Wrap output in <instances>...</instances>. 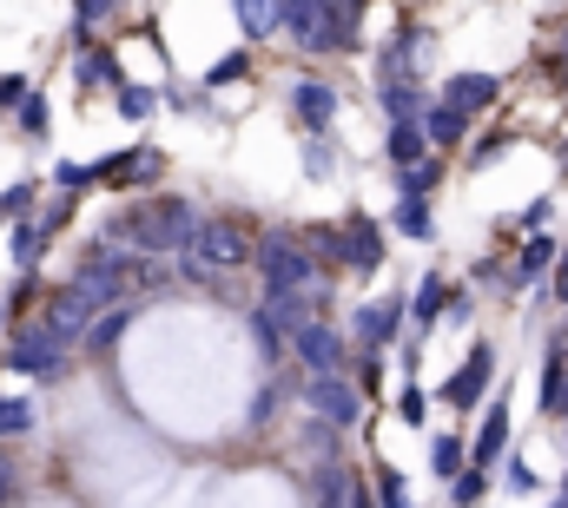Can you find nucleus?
<instances>
[{"mask_svg":"<svg viewBox=\"0 0 568 508\" xmlns=\"http://www.w3.org/2000/svg\"><path fill=\"white\" fill-rule=\"evenodd\" d=\"M199 232H205V212H199L192 199H133V205L106 225V238H120L126 252H140V257L192 252Z\"/></svg>","mask_w":568,"mask_h":508,"instance_id":"1","label":"nucleus"},{"mask_svg":"<svg viewBox=\"0 0 568 508\" xmlns=\"http://www.w3.org/2000/svg\"><path fill=\"white\" fill-rule=\"evenodd\" d=\"M258 284H265V297H278V291H311V297H324V264L304 252V238L297 232H265L258 238Z\"/></svg>","mask_w":568,"mask_h":508,"instance_id":"2","label":"nucleus"},{"mask_svg":"<svg viewBox=\"0 0 568 508\" xmlns=\"http://www.w3.org/2000/svg\"><path fill=\"white\" fill-rule=\"evenodd\" d=\"M489 383H496V344H483V337H476V344H469V357L443 377L436 396H443L449 409H463V416H469V409H483V403H489Z\"/></svg>","mask_w":568,"mask_h":508,"instance_id":"3","label":"nucleus"},{"mask_svg":"<svg viewBox=\"0 0 568 508\" xmlns=\"http://www.w3.org/2000/svg\"><path fill=\"white\" fill-rule=\"evenodd\" d=\"M404 317H410V297H377V304H357V317H351V344L364 350V357H384L390 344H397V331H404Z\"/></svg>","mask_w":568,"mask_h":508,"instance_id":"4","label":"nucleus"},{"mask_svg":"<svg viewBox=\"0 0 568 508\" xmlns=\"http://www.w3.org/2000/svg\"><path fill=\"white\" fill-rule=\"evenodd\" d=\"M304 409H311V416H324L331 429H357V423H364V389L344 377V370H331V377L304 383Z\"/></svg>","mask_w":568,"mask_h":508,"instance_id":"5","label":"nucleus"},{"mask_svg":"<svg viewBox=\"0 0 568 508\" xmlns=\"http://www.w3.org/2000/svg\"><path fill=\"white\" fill-rule=\"evenodd\" d=\"M185 257H199L205 271H239V264H252L258 257V245L239 232V225H225V219H205V232L192 238V252Z\"/></svg>","mask_w":568,"mask_h":508,"instance_id":"6","label":"nucleus"},{"mask_svg":"<svg viewBox=\"0 0 568 508\" xmlns=\"http://www.w3.org/2000/svg\"><path fill=\"white\" fill-rule=\"evenodd\" d=\"M337 252H344L351 271H364V277H371V271L390 257V238H384V225H377L371 212H351V219L337 225Z\"/></svg>","mask_w":568,"mask_h":508,"instance_id":"7","label":"nucleus"},{"mask_svg":"<svg viewBox=\"0 0 568 508\" xmlns=\"http://www.w3.org/2000/svg\"><path fill=\"white\" fill-rule=\"evenodd\" d=\"M331 7L337 0H284V27L304 53H337V33H331Z\"/></svg>","mask_w":568,"mask_h":508,"instance_id":"8","label":"nucleus"},{"mask_svg":"<svg viewBox=\"0 0 568 508\" xmlns=\"http://www.w3.org/2000/svg\"><path fill=\"white\" fill-rule=\"evenodd\" d=\"M509 463V396H496V403H483V423H476V436H469V469H503Z\"/></svg>","mask_w":568,"mask_h":508,"instance_id":"9","label":"nucleus"},{"mask_svg":"<svg viewBox=\"0 0 568 508\" xmlns=\"http://www.w3.org/2000/svg\"><path fill=\"white\" fill-rule=\"evenodd\" d=\"M536 409L549 423H568V324L542 344V383H536Z\"/></svg>","mask_w":568,"mask_h":508,"instance_id":"10","label":"nucleus"},{"mask_svg":"<svg viewBox=\"0 0 568 508\" xmlns=\"http://www.w3.org/2000/svg\"><path fill=\"white\" fill-rule=\"evenodd\" d=\"M556 257H562V238H556V232H529V238H523V252L509 257L503 284H509V291H536V284H549Z\"/></svg>","mask_w":568,"mask_h":508,"instance_id":"11","label":"nucleus"},{"mask_svg":"<svg viewBox=\"0 0 568 508\" xmlns=\"http://www.w3.org/2000/svg\"><path fill=\"white\" fill-rule=\"evenodd\" d=\"M436 100H443V106H456V113H469V120H476V113H489V106H496V100H503V73H476V67H469V73H449V80H443V93H436Z\"/></svg>","mask_w":568,"mask_h":508,"instance_id":"12","label":"nucleus"},{"mask_svg":"<svg viewBox=\"0 0 568 508\" xmlns=\"http://www.w3.org/2000/svg\"><path fill=\"white\" fill-rule=\"evenodd\" d=\"M291 350H297V364H304L311 377H331V370H344V357H351V344H344L331 324H304V331L291 337Z\"/></svg>","mask_w":568,"mask_h":508,"instance_id":"13","label":"nucleus"},{"mask_svg":"<svg viewBox=\"0 0 568 508\" xmlns=\"http://www.w3.org/2000/svg\"><path fill=\"white\" fill-rule=\"evenodd\" d=\"M7 364H13L20 377H60V370H67V350H60V344H53V337L33 324V331H20V337H13Z\"/></svg>","mask_w":568,"mask_h":508,"instance_id":"14","label":"nucleus"},{"mask_svg":"<svg viewBox=\"0 0 568 508\" xmlns=\"http://www.w3.org/2000/svg\"><path fill=\"white\" fill-rule=\"evenodd\" d=\"M291 113L304 120L311 139H324L331 120H337V87H331V80H297V87H291Z\"/></svg>","mask_w":568,"mask_h":508,"instance_id":"15","label":"nucleus"},{"mask_svg":"<svg viewBox=\"0 0 568 508\" xmlns=\"http://www.w3.org/2000/svg\"><path fill=\"white\" fill-rule=\"evenodd\" d=\"M165 172V159L152 152V145H133V152H120V159H100L93 165V185H152Z\"/></svg>","mask_w":568,"mask_h":508,"instance_id":"16","label":"nucleus"},{"mask_svg":"<svg viewBox=\"0 0 568 508\" xmlns=\"http://www.w3.org/2000/svg\"><path fill=\"white\" fill-rule=\"evenodd\" d=\"M469 113H456V106H443V100H429L424 106V139L429 152H456V145H469Z\"/></svg>","mask_w":568,"mask_h":508,"instance_id":"17","label":"nucleus"},{"mask_svg":"<svg viewBox=\"0 0 568 508\" xmlns=\"http://www.w3.org/2000/svg\"><path fill=\"white\" fill-rule=\"evenodd\" d=\"M384 159H390L397 172H410V165H424V159H429L424 120H397V126L384 132Z\"/></svg>","mask_w":568,"mask_h":508,"instance_id":"18","label":"nucleus"},{"mask_svg":"<svg viewBox=\"0 0 568 508\" xmlns=\"http://www.w3.org/2000/svg\"><path fill=\"white\" fill-rule=\"evenodd\" d=\"M73 73H80V87H87V93H120V87H126V73H120L113 47H87Z\"/></svg>","mask_w":568,"mask_h":508,"instance_id":"19","label":"nucleus"},{"mask_svg":"<svg viewBox=\"0 0 568 508\" xmlns=\"http://www.w3.org/2000/svg\"><path fill=\"white\" fill-rule=\"evenodd\" d=\"M351 489H357V476H351V469L317 463V476H311V508H351Z\"/></svg>","mask_w":568,"mask_h":508,"instance_id":"20","label":"nucleus"},{"mask_svg":"<svg viewBox=\"0 0 568 508\" xmlns=\"http://www.w3.org/2000/svg\"><path fill=\"white\" fill-rule=\"evenodd\" d=\"M377 100H384V113H390V126L397 120H424V87L417 80H377Z\"/></svg>","mask_w":568,"mask_h":508,"instance_id":"21","label":"nucleus"},{"mask_svg":"<svg viewBox=\"0 0 568 508\" xmlns=\"http://www.w3.org/2000/svg\"><path fill=\"white\" fill-rule=\"evenodd\" d=\"M449 297H456V284H449L443 271H429L424 284H417V297H410V317H417V331H429V324L449 311Z\"/></svg>","mask_w":568,"mask_h":508,"instance_id":"22","label":"nucleus"},{"mask_svg":"<svg viewBox=\"0 0 568 508\" xmlns=\"http://www.w3.org/2000/svg\"><path fill=\"white\" fill-rule=\"evenodd\" d=\"M232 13H239V33L245 40H265V33L284 27V0H232Z\"/></svg>","mask_w":568,"mask_h":508,"instance_id":"23","label":"nucleus"},{"mask_svg":"<svg viewBox=\"0 0 568 508\" xmlns=\"http://www.w3.org/2000/svg\"><path fill=\"white\" fill-rule=\"evenodd\" d=\"M390 232H397V238H417V245H429V238H436V212H429V199H397Z\"/></svg>","mask_w":568,"mask_h":508,"instance_id":"24","label":"nucleus"},{"mask_svg":"<svg viewBox=\"0 0 568 508\" xmlns=\"http://www.w3.org/2000/svg\"><path fill=\"white\" fill-rule=\"evenodd\" d=\"M469 469V443L463 436H429V476L436 482H456Z\"/></svg>","mask_w":568,"mask_h":508,"instance_id":"25","label":"nucleus"},{"mask_svg":"<svg viewBox=\"0 0 568 508\" xmlns=\"http://www.w3.org/2000/svg\"><path fill=\"white\" fill-rule=\"evenodd\" d=\"M47 232H53V219H20V225H13V264H20V271H33V264H40Z\"/></svg>","mask_w":568,"mask_h":508,"instance_id":"26","label":"nucleus"},{"mask_svg":"<svg viewBox=\"0 0 568 508\" xmlns=\"http://www.w3.org/2000/svg\"><path fill=\"white\" fill-rule=\"evenodd\" d=\"M252 344H258V357H265V364H278L284 350H291V331H284V324L272 317V311H265V304L252 311Z\"/></svg>","mask_w":568,"mask_h":508,"instance_id":"27","label":"nucleus"},{"mask_svg":"<svg viewBox=\"0 0 568 508\" xmlns=\"http://www.w3.org/2000/svg\"><path fill=\"white\" fill-rule=\"evenodd\" d=\"M436 185H443V159H436V152H429L424 165L397 172V199H436Z\"/></svg>","mask_w":568,"mask_h":508,"instance_id":"28","label":"nucleus"},{"mask_svg":"<svg viewBox=\"0 0 568 508\" xmlns=\"http://www.w3.org/2000/svg\"><path fill=\"white\" fill-rule=\"evenodd\" d=\"M489 489H496V476H489V469H463V476L449 482V508H483V502H489Z\"/></svg>","mask_w":568,"mask_h":508,"instance_id":"29","label":"nucleus"},{"mask_svg":"<svg viewBox=\"0 0 568 508\" xmlns=\"http://www.w3.org/2000/svg\"><path fill=\"white\" fill-rule=\"evenodd\" d=\"M509 145H516V126H496V132H483V139L469 145V165L483 172V165H496V159H503Z\"/></svg>","mask_w":568,"mask_h":508,"instance_id":"30","label":"nucleus"},{"mask_svg":"<svg viewBox=\"0 0 568 508\" xmlns=\"http://www.w3.org/2000/svg\"><path fill=\"white\" fill-rule=\"evenodd\" d=\"M13 120H20V132H27V139H47V126H53V106H47V93H27Z\"/></svg>","mask_w":568,"mask_h":508,"instance_id":"31","label":"nucleus"},{"mask_svg":"<svg viewBox=\"0 0 568 508\" xmlns=\"http://www.w3.org/2000/svg\"><path fill=\"white\" fill-rule=\"evenodd\" d=\"M337 436H344V429H331L324 416H311V423H304V449H311L317 463H337Z\"/></svg>","mask_w":568,"mask_h":508,"instance_id":"32","label":"nucleus"},{"mask_svg":"<svg viewBox=\"0 0 568 508\" xmlns=\"http://www.w3.org/2000/svg\"><path fill=\"white\" fill-rule=\"evenodd\" d=\"M397 416H404L410 429H424V423H429V389H424L417 377H410L404 389H397Z\"/></svg>","mask_w":568,"mask_h":508,"instance_id":"33","label":"nucleus"},{"mask_svg":"<svg viewBox=\"0 0 568 508\" xmlns=\"http://www.w3.org/2000/svg\"><path fill=\"white\" fill-rule=\"evenodd\" d=\"M33 429V403L27 396H0V436H27Z\"/></svg>","mask_w":568,"mask_h":508,"instance_id":"34","label":"nucleus"},{"mask_svg":"<svg viewBox=\"0 0 568 508\" xmlns=\"http://www.w3.org/2000/svg\"><path fill=\"white\" fill-rule=\"evenodd\" d=\"M106 20H113V0H73V27H80V40H93Z\"/></svg>","mask_w":568,"mask_h":508,"instance_id":"35","label":"nucleus"},{"mask_svg":"<svg viewBox=\"0 0 568 508\" xmlns=\"http://www.w3.org/2000/svg\"><path fill=\"white\" fill-rule=\"evenodd\" d=\"M126 324H133V311H113V317H100V324L87 331V350H93V357H100V350H113V337H120Z\"/></svg>","mask_w":568,"mask_h":508,"instance_id":"36","label":"nucleus"},{"mask_svg":"<svg viewBox=\"0 0 568 508\" xmlns=\"http://www.w3.org/2000/svg\"><path fill=\"white\" fill-rule=\"evenodd\" d=\"M503 489H509V496H536V489H542V476H536L523 456H509V463H503Z\"/></svg>","mask_w":568,"mask_h":508,"instance_id":"37","label":"nucleus"},{"mask_svg":"<svg viewBox=\"0 0 568 508\" xmlns=\"http://www.w3.org/2000/svg\"><path fill=\"white\" fill-rule=\"evenodd\" d=\"M152 106H159V93L152 87H120V113L140 126V120H152Z\"/></svg>","mask_w":568,"mask_h":508,"instance_id":"38","label":"nucleus"},{"mask_svg":"<svg viewBox=\"0 0 568 508\" xmlns=\"http://www.w3.org/2000/svg\"><path fill=\"white\" fill-rule=\"evenodd\" d=\"M549 219H556V199L542 192V199H529V205L516 212V232H549Z\"/></svg>","mask_w":568,"mask_h":508,"instance_id":"39","label":"nucleus"},{"mask_svg":"<svg viewBox=\"0 0 568 508\" xmlns=\"http://www.w3.org/2000/svg\"><path fill=\"white\" fill-rule=\"evenodd\" d=\"M33 192H40V179H20V185H7V192H0V225H7V219H20V212L33 205Z\"/></svg>","mask_w":568,"mask_h":508,"instance_id":"40","label":"nucleus"},{"mask_svg":"<svg viewBox=\"0 0 568 508\" xmlns=\"http://www.w3.org/2000/svg\"><path fill=\"white\" fill-rule=\"evenodd\" d=\"M278 383H265V389H258V396H252V403H245V423H252V429H265V423H272V416H278Z\"/></svg>","mask_w":568,"mask_h":508,"instance_id":"41","label":"nucleus"},{"mask_svg":"<svg viewBox=\"0 0 568 508\" xmlns=\"http://www.w3.org/2000/svg\"><path fill=\"white\" fill-rule=\"evenodd\" d=\"M377 502L384 508H410V482L397 469H377Z\"/></svg>","mask_w":568,"mask_h":508,"instance_id":"42","label":"nucleus"},{"mask_svg":"<svg viewBox=\"0 0 568 508\" xmlns=\"http://www.w3.org/2000/svg\"><path fill=\"white\" fill-rule=\"evenodd\" d=\"M33 87H27V73H0V113H20V100H27Z\"/></svg>","mask_w":568,"mask_h":508,"instance_id":"43","label":"nucleus"},{"mask_svg":"<svg viewBox=\"0 0 568 508\" xmlns=\"http://www.w3.org/2000/svg\"><path fill=\"white\" fill-rule=\"evenodd\" d=\"M232 80H245V53H225V60L205 73V87H232Z\"/></svg>","mask_w":568,"mask_h":508,"instance_id":"44","label":"nucleus"},{"mask_svg":"<svg viewBox=\"0 0 568 508\" xmlns=\"http://www.w3.org/2000/svg\"><path fill=\"white\" fill-rule=\"evenodd\" d=\"M13 496H20V469H13V456L0 449V508H13Z\"/></svg>","mask_w":568,"mask_h":508,"instance_id":"45","label":"nucleus"},{"mask_svg":"<svg viewBox=\"0 0 568 508\" xmlns=\"http://www.w3.org/2000/svg\"><path fill=\"white\" fill-rule=\"evenodd\" d=\"M93 185V165H60V192L73 199V192H87Z\"/></svg>","mask_w":568,"mask_h":508,"instance_id":"46","label":"nucleus"},{"mask_svg":"<svg viewBox=\"0 0 568 508\" xmlns=\"http://www.w3.org/2000/svg\"><path fill=\"white\" fill-rule=\"evenodd\" d=\"M549 297L568 311V245H562V257H556V271H549Z\"/></svg>","mask_w":568,"mask_h":508,"instance_id":"47","label":"nucleus"},{"mask_svg":"<svg viewBox=\"0 0 568 508\" xmlns=\"http://www.w3.org/2000/svg\"><path fill=\"white\" fill-rule=\"evenodd\" d=\"M469 311H476V297H469V291H456V297H449V311H443V317H449V324H469Z\"/></svg>","mask_w":568,"mask_h":508,"instance_id":"48","label":"nucleus"},{"mask_svg":"<svg viewBox=\"0 0 568 508\" xmlns=\"http://www.w3.org/2000/svg\"><path fill=\"white\" fill-rule=\"evenodd\" d=\"M304 159H311V172H331V145H324V139H311Z\"/></svg>","mask_w":568,"mask_h":508,"instance_id":"49","label":"nucleus"},{"mask_svg":"<svg viewBox=\"0 0 568 508\" xmlns=\"http://www.w3.org/2000/svg\"><path fill=\"white\" fill-rule=\"evenodd\" d=\"M351 508H384V502H377V489H364V482H357V489H351Z\"/></svg>","mask_w":568,"mask_h":508,"instance_id":"50","label":"nucleus"},{"mask_svg":"<svg viewBox=\"0 0 568 508\" xmlns=\"http://www.w3.org/2000/svg\"><path fill=\"white\" fill-rule=\"evenodd\" d=\"M542 508H568V496H562V489H556V496H549V502H542Z\"/></svg>","mask_w":568,"mask_h":508,"instance_id":"51","label":"nucleus"},{"mask_svg":"<svg viewBox=\"0 0 568 508\" xmlns=\"http://www.w3.org/2000/svg\"><path fill=\"white\" fill-rule=\"evenodd\" d=\"M556 159H562V172H568V139H562V145H556Z\"/></svg>","mask_w":568,"mask_h":508,"instance_id":"52","label":"nucleus"},{"mask_svg":"<svg viewBox=\"0 0 568 508\" xmlns=\"http://www.w3.org/2000/svg\"><path fill=\"white\" fill-rule=\"evenodd\" d=\"M562 496H568V469H562Z\"/></svg>","mask_w":568,"mask_h":508,"instance_id":"53","label":"nucleus"}]
</instances>
